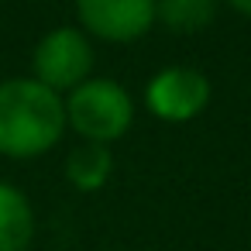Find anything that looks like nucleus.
I'll use <instances>...</instances> for the list:
<instances>
[{
    "mask_svg": "<svg viewBox=\"0 0 251 251\" xmlns=\"http://www.w3.org/2000/svg\"><path fill=\"white\" fill-rule=\"evenodd\" d=\"M114 176V155L110 145H93L83 141L79 148L69 151L66 158V179L79 189V193H100Z\"/></svg>",
    "mask_w": 251,
    "mask_h": 251,
    "instance_id": "7",
    "label": "nucleus"
},
{
    "mask_svg": "<svg viewBox=\"0 0 251 251\" xmlns=\"http://www.w3.org/2000/svg\"><path fill=\"white\" fill-rule=\"evenodd\" d=\"M210 79L193 66H165L145 86V110L165 124H189L210 107Z\"/></svg>",
    "mask_w": 251,
    "mask_h": 251,
    "instance_id": "4",
    "label": "nucleus"
},
{
    "mask_svg": "<svg viewBox=\"0 0 251 251\" xmlns=\"http://www.w3.org/2000/svg\"><path fill=\"white\" fill-rule=\"evenodd\" d=\"M227 4L237 11V14H244V18H251V0H227Z\"/></svg>",
    "mask_w": 251,
    "mask_h": 251,
    "instance_id": "9",
    "label": "nucleus"
},
{
    "mask_svg": "<svg viewBox=\"0 0 251 251\" xmlns=\"http://www.w3.org/2000/svg\"><path fill=\"white\" fill-rule=\"evenodd\" d=\"M90 73H93V42L86 31L73 25L52 28L31 52V79L55 90L59 97L90 79Z\"/></svg>",
    "mask_w": 251,
    "mask_h": 251,
    "instance_id": "3",
    "label": "nucleus"
},
{
    "mask_svg": "<svg viewBox=\"0 0 251 251\" xmlns=\"http://www.w3.org/2000/svg\"><path fill=\"white\" fill-rule=\"evenodd\" d=\"M31 237H35L31 200L18 186L0 182V251H28Z\"/></svg>",
    "mask_w": 251,
    "mask_h": 251,
    "instance_id": "6",
    "label": "nucleus"
},
{
    "mask_svg": "<svg viewBox=\"0 0 251 251\" xmlns=\"http://www.w3.org/2000/svg\"><path fill=\"white\" fill-rule=\"evenodd\" d=\"M76 21L90 38L127 45L155 28V0H76Z\"/></svg>",
    "mask_w": 251,
    "mask_h": 251,
    "instance_id": "5",
    "label": "nucleus"
},
{
    "mask_svg": "<svg viewBox=\"0 0 251 251\" xmlns=\"http://www.w3.org/2000/svg\"><path fill=\"white\" fill-rule=\"evenodd\" d=\"M217 18V0H155V25H165L172 35L206 31Z\"/></svg>",
    "mask_w": 251,
    "mask_h": 251,
    "instance_id": "8",
    "label": "nucleus"
},
{
    "mask_svg": "<svg viewBox=\"0 0 251 251\" xmlns=\"http://www.w3.org/2000/svg\"><path fill=\"white\" fill-rule=\"evenodd\" d=\"M66 134V100L31 76L0 83V155L38 158Z\"/></svg>",
    "mask_w": 251,
    "mask_h": 251,
    "instance_id": "1",
    "label": "nucleus"
},
{
    "mask_svg": "<svg viewBox=\"0 0 251 251\" xmlns=\"http://www.w3.org/2000/svg\"><path fill=\"white\" fill-rule=\"evenodd\" d=\"M66 127H73L83 141L114 145L134 124V100L114 79H83L66 97Z\"/></svg>",
    "mask_w": 251,
    "mask_h": 251,
    "instance_id": "2",
    "label": "nucleus"
}]
</instances>
